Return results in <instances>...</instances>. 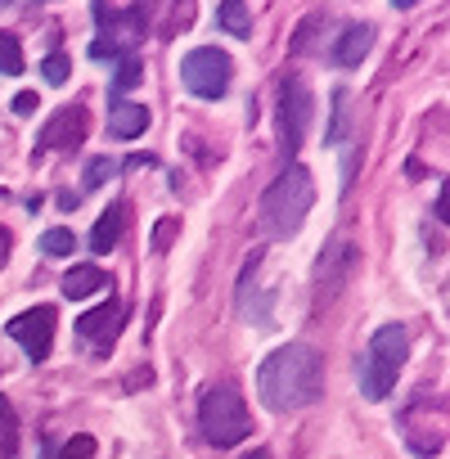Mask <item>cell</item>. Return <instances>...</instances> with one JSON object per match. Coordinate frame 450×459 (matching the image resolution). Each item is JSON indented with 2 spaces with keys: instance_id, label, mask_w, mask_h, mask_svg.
I'll return each mask as SVG.
<instances>
[{
  "instance_id": "5bb4252c",
  "label": "cell",
  "mask_w": 450,
  "mask_h": 459,
  "mask_svg": "<svg viewBox=\"0 0 450 459\" xmlns=\"http://www.w3.org/2000/svg\"><path fill=\"white\" fill-rule=\"evenodd\" d=\"M216 23L230 32V37H239V41L253 37V19H248V5H244V0H225V5L216 10Z\"/></svg>"
},
{
  "instance_id": "30bf717a",
  "label": "cell",
  "mask_w": 450,
  "mask_h": 459,
  "mask_svg": "<svg viewBox=\"0 0 450 459\" xmlns=\"http://www.w3.org/2000/svg\"><path fill=\"white\" fill-rule=\"evenodd\" d=\"M144 126H149V108H144V104L113 100V108H108V131H113L117 140H135Z\"/></svg>"
},
{
  "instance_id": "3957f363",
  "label": "cell",
  "mask_w": 450,
  "mask_h": 459,
  "mask_svg": "<svg viewBox=\"0 0 450 459\" xmlns=\"http://www.w3.org/2000/svg\"><path fill=\"white\" fill-rule=\"evenodd\" d=\"M198 428H203V437H207L212 446H221V450L248 441L253 414H248V405H244V396H239L235 383H212V387L198 396Z\"/></svg>"
},
{
  "instance_id": "9c48e42d",
  "label": "cell",
  "mask_w": 450,
  "mask_h": 459,
  "mask_svg": "<svg viewBox=\"0 0 450 459\" xmlns=\"http://www.w3.org/2000/svg\"><path fill=\"white\" fill-rule=\"evenodd\" d=\"M369 46H374V28H369V23H351V28H342V37L333 41V64H338V68H356V64L369 55Z\"/></svg>"
},
{
  "instance_id": "cb8c5ba5",
  "label": "cell",
  "mask_w": 450,
  "mask_h": 459,
  "mask_svg": "<svg viewBox=\"0 0 450 459\" xmlns=\"http://www.w3.org/2000/svg\"><path fill=\"white\" fill-rule=\"evenodd\" d=\"M450 216V203H446V185L437 189V221H446Z\"/></svg>"
},
{
  "instance_id": "5b68a950",
  "label": "cell",
  "mask_w": 450,
  "mask_h": 459,
  "mask_svg": "<svg viewBox=\"0 0 450 459\" xmlns=\"http://www.w3.org/2000/svg\"><path fill=\"white\" fill-rule=\"evenodd\" d=\"M311 113H316L311 86H307L302 77H284V86H280V149H284L289 162L298 158V149H302V140H307Z\"/></svg>"
},
{
  "instance_id": "44dd1931",
  "label": "cell",
  "mask_w": 450,
  "mask_h": 459,
  "mask_svg": "<svg viewBox=\"0 0 450 459\" xmlns=\"http://www.w3.org/2000/svg\"><path fill=\"white\" fill-rule=\"evenodd\" d=\"M171 239H176V221H171V216H162V221L153 225V248H158V253H167V248H171Z\"/></svg>"
},
{
  "instance_id": "d6986e66",
  "label": "cell",
  "mask_w": 450,
  "mask_h": 459,
  "mask_svg": "<svg viewBox=\"0 0 450 459\" xmlns=\"http://www.w3.org/2000/svg\"><path fill=\"white\" fill-rule=\"evenodd\" d=\"M55 459H95V437H91V432L68 437L64 450H55Z\"/></svg>"
},
{
  "instance_id": "ffe728a7",
  "label": "cell",
  "mask_w": 450,
  "mask_h": 459,
  "mask_svg": "<svg viewBox=\"0 0 450 459\" xmlns=\"http://www.w3.org/2000/svg\"><path fill=\"white\" fill-rule=\"evenodd\" d=\"M68 73H73V64H68V55H50V59L41 64V77H46L50 86H64V82H68Z\"/></svg>"
},
{
  "instance_id": "f546056e",
  "label": "cell",
  "mask_w": 450,
  "mask_h": 459,
  "mask_svg": "<svg viewBox=\"0 0 450 459\" xmlns=\"http://www.w3.org/2000/svg\"><path fill=\"white\" fill-rule=\"evenodd\" d=\"M0 5H10V0H0Z\"/></svg>"
},
{
  "instance_id": "603a6c76",
  "label": "cell",
  "mask_w": 450,
  "mask_h": 459,
  "mask_svg": "<svg viewBox=\"0 0 450 459\" xmlns=\"http://www.w3.org/2000/svg\"><path fill=\"white\" fill-rule=\"evenodd\" d=\"M117 167H131V171H140V167H153V158H149V153H131V158H122Z\"/></svg>"
},
{
  "instance_id": "484cf974",
  "label": "cell",
  "mask_w": 450,
  "mask_h": 459,
  "mask_svg": "<svg viewBox=\"0 0 450 459\" xmlns=\"http://www.w3.org/2000/svg\"><path fill=\"white\" fill-rule=\"evenodd\" d=\"M0 423H10V401L0 396Z\"/></svg>"
},
{
  "instance_id": "9a60e30c",
  "label": "cell",
  "mask_w": 450,
  "mask_h": 459,
  "mask_svg": "<svg viewBox=\"0 0 450 459\" xmlns=\"http://www.w3.org/2000/svg\"><path fill=\"white\" fill-rule=\"evenodd\" d=\"M140 77H144V64L126 50V55H117V73H113V95H122V91H135L140 86Z\"/></svg>"
},
{
  "instance_id": "f1b7e54d",
  "label": "cell",
  "mask_w": 450,
  "mask_h": 459,
  "mask_svg": "<svg viewBox=\"0 0 450 459\" xmlns=\"http://www.w3.org/2000/svg\"><path fill=\"white\" fill-rule=\"evenodd\" d=\"M41 459H55V450H50V446H46V450H41Z\"/></svg>"
},
{
  "instance_id": "8992f818",
  "label": "cell",
  "mask_w": 450,
  "mask_h": 459,
  "mask_svg": "<svg viewBox=\"0 0 450 459\" xmlns=\"http://www.w3.org/2000/svg\"><path fill=\"white\" fill-rule=\"evenodd\" d=\"M55 325H59V316H55V307H32V311H23V316H14L10 325H5V333L28 351V360H46L50 356V342H55Z\"/></svg>"
},
{
  "instance_id": "4316f807",
  "label": "cell",
  "mask_w": 450,
  "mask_h": 459,
  "mask_svg": "<svg viewBox=\"0 0 450 459\" xmlns=\"http://www.w3.org/2000/svg\"><path fill=\"white\" fill-rule=\"evenodd\" d=\"M392 5H396V10H414V5H419V0H392Z\"/></svg>"
},
{
  "instance_id": "d4e9b609",
  "label": "cell",
  "mask_w": 450,
  "mask_h": 459,
  "mask_svg": "<svg viewBox=\"0 0 450 459\" xmlns=\"http://www.w3.org/2000/svg\"><path fill=\"white\" fill-rule=\"evenodd\" d=\"M77 203H82V198H77V194H59V207H64V212H73V207H77Z\"/></svg>"
},
{
  "instance_id": "ba28073f",
  "label": "cell",
  "mask_w": 450,
  "mask_h": 459,
  "mask_svg": "<svg viewBox=\"0 0 450 459\" xmlns=\"http://www.w3.org/2000/svg\"><path fill=\"white\" fill-rule=\"evenodd\" d=\"M405 356H410V333H405V325H383V329L374 333V342H369V360H378V365H387V369H401Z\"/></svg>"
},
{
  "instance_id": "52a82bcc",
  "label": "cell",
  "mask_w": 450,
  "mask_h": 459,
  "mask_svg": "<svg viewBox=\"0 0 450 459\" xmlns=\"http://www.w3.org/2000/svg\"><path fill=\"white\" fill-rule=\"evenodd\" d=\"M82 140H86V108L68 104V108H59V113L46 122V131H41V140H37V153H50V149L73 153Z\"/></svg>"
},
{
  "instance_id": "277c9868",
  "label": "cell",
  "mask_w": 450,
  "mask_h": 459,
  "mask_svg": "<svg viewBox=\"0 0 450 459\" xmlns=\"http://www.w3.org/2000/svg\"><path fill=\"white\" fill-rule=\"evenodd\" d=\"M180 82L198 100H221L235 82V59L225 50H216V46H198V50H189L180 59Z\"/></svg>"
},
{
  "instance_id": "7c38bea8",
  "label": "cell",
  "mask_w": 450,
  "mask_h": 459,
  "mask_svg": "<svg viewBox=\"0 0 450 459\" xmlns=\"http://www.w3.org/2000/svg\"><path fill=\"white\" fill-rule=\"evenodd\" d=\"M122 221H126V212L122 207H108L100 221H95V230H91V253H113L117 248V239H122Z\"/></svg>"
},
{
  "instance_id": "2e32d148",
  "label": "cell",
  "mask_w": 450,
  "mask_h": 459,
  "mask_svg": "<svg viewBox=\"0 0 450 459\" xmlns=\"http://www.w3.org/2000/svg\"><path fill=\"white\" fill-rule=\"evenodd\" d=\"M23 73V46L14 32H0V77H19Z\"/></svg>"
},
{
  "instance_id": "4fadbf2b",
  "label": "cell",
  "mask_w": 450,
  "mask_h": 459,
  "mask_svg": "<svg viewBox=\"0 0 450 459\" xmlns=\"http://www.w3.org/2000/svg\"><path fill=\"white\" fill-rule=\"evenodd\" d=\"M104 284H108V275H104L100 266H73V271L64 275V284H59V289H64V298H73V302H77V298L100 293Z\"/></svg>"
},
{
  "instance_id": "ac0fdd59",
  "label": "cell",
  "mask_w": 450,
  "mask_h": 459,
  "mask_svg": "<svg viewBox=\"0 0 450 459\" xmlns=\"http://www.w3.org/2000/svg\"><path fill=\"white\" fill-rule=\"evenodd\" d=\"M117 171H122V167H117V158H91V162H86L82 185H86V189H100V185H108Z\"/></svg>"
},
{
  "instance_id": "7402d4cb",
  "label": "cell",
  "mask_w": 450,
  "mask_h": 459,
  "mask_svg": "<svg viewBox=\"0 0 450 459\" xmlns=\"http://www.w3.org/2000/svg\"><path fill=\"white\" fill-rule=\"evenodd\" d=\"M32 108H37V95H32V91H23V95H14V113H19V117H28Z\"/></svg>"
},
{
  "instance_id": "7a4b0ae2",
  "label": "cell",
  "mask_w": 450,
  "mask_h": 459,
  "mask_svg": "<svg viewBox=\"0 0 450 459\" xmlns=\"http://www.w3.org/2000/svg\"><path fill=\"white\" fill-rule=\"evenodd\" d=\"M316 207V180L302 162H289L262 194V207H257V221L271 239H293L302 221L311 216Z\"/></svg>"
},
{
  "instance_id": "8fae6325",
  "label": "cell",
  "mask_w": 450,
  "mask_h": 459,
  "mask_svg": "<svg viewBox=\"0 0 450 459\" xmlns=\"http://www.w3.org/2000/svg\"><path fill=\"white\" fill-rule=\"evenodd\" d=\"M126 320V307L117 302V298H108L104 307H95V311H86L82 320H77V333L82 338H104L108 342V329H117Z\"/></svg>"
},
{
  "instance_id": "6da1fadb",
  "label": "cell",
  "mask_w": 450,
  "mask_h": 459,
  "mask_svg": "<svg viewBox=\"0 0 450 459\" xmlns=\"http://www.w3.org/2000/svg\"><path fill=\"white\" fill-rule=\"evenodd\" d=\"M320 392H325V356L311 342H284L257 369V396L271 414L307 410L320 401Z\"/></svg>"
},
{
  "instance_id": "83f0119b",
  "label": "cell",
  "mask_w": 450,
  "mask_h": 459,
  "mask_svg": "<svg viewBox=\"0 0 450 459\" xmlns=\"http://www.w3.org/2000/svg\"><path fill=\"white\" fill-rule=\"evenodd\" d=\"M244 459H271V455H266V450H253V455H244Z\"/></svg>"
},
{
  "instance_id": "e0dca14e",
  "label": "cell",
  "mask_w": 450,
  "mask_h": 459,
  "mask_svg": "<svg viewBox=\"0 0 450 459\" xmlns=\"http://www.w3.org/2000/svg\"><path fill=\"white\" fill-rule=\"evenodd\" d=\"M73 248H77V239L68 235L64 225H55V230H46V235H41V253L46 257H73Z\"/></svg>"
}]
</instances>
